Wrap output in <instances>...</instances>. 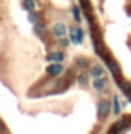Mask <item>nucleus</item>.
I'll return each instance as SVG.
<instances>
[{
	"label": "nucleus",
	"instance_id": "obj_2",
	"mask_svg": "<svg viewBox=\"0 0 131 134\" xmlns=\"http://www.w3.org/2000/svg\"><path fill=\"white\" fill-rule=\"evenodd\" d=\"M83 40V32L80 28H73L71 29V42L76 43V45H80Z\"/></svg>",
	"mask_w": 131,
	"mask_h": 134
},
{
	"label": "nucleus",
	"instance_id": "obj_11",
	"mask_svg": "<svg viewBox=\"0 0 131 134\" xmlns=\"http://www.w3.org/2000/svg\"><path fill=\"white\" fill-rule=\"evenodd\" d=\"M76 62H77V65L80 68H85V66H86V63H88V62H86V59H83V57H79Z\"/></svg>",
	"mask_w": 131,
	"mask_h": 134
},
{
	"label": "nucleus",
	"instance_id": "obj_5",
	"mask_svg": "<svg viewBox=\"0 0 131 134\" xmlns=\"http://www.w3.org/2000/svg\"><path fill=\"white\" fill-rule=\"evenodd\" d=\"M52 31H54V34H56L57 37H63L65 32H66V26L63 25V23H56Z\"/></svg>",
	"mask_w": 131,
	"mask_h": 134
},
{
	"label": "nucleus",
	"instance_id": "obj_6",
	"mask_svg": "<svg viewBox=\"0 0 131 134\" xmlns=\"http://www.w3.org/2000/svg\"><path fill=\"white\" fill-rule=\"evenodd\" d=\"M63 59H65V54L60 53V51H54V53H51L48 55V60L50 62H62Z\"/></svg>",
	"mask_w": 131,
	"mask_h": 134
},
{
	"label": "nucleus",
	"instance_id": "obj_15",
	"mask_svg": "<svg viewBox=\"0 0 131 134\" xmlns=\"http://www.w3.org/2000/svg\"><path fill=\"white\" fill-rule=\"evenodd\" d=\"M43 25H40V23H36V32H37V34H42V32H43Z\"/></svg>",
	"mask_w": 131,
	"mask_h": 134
},
{
	"label": "nucleus",
	"instance_id": "obj_9",
	"mask_svg": "<svg viewBox=\"0 0 131 134\" xmlns=\"http://www.w3.org/2000/svg\"><path fill=\"white\" fill-rule=\"evenodd\" d=\"M94 88H96V90H100V91L105 88V80L102 77H99V79L94 80Z\"/></svg>",
	"mask_w": 131,
	"mask_h": 134
},
{
	"label": "nucleus",
	"instance_id": "obj_8",
	"mask_svg": "<svg viewBox=\"0 0 131 134\" xmlns=\"http://www.w3.org/2000/svg\"><path fill=\"white\" fill-rule=\"evenodd\" d=\"M36 0H23V8L28 9V11H32L34 8H36Z\"/></svg>",
	"mask_w": 131,
	"mask_h": 134
},
{
	"label": "nucleus",
	"instance_id": "obj_16",
	"mask_svg": "<svg viewBox=\"0 0 131 134\" xmlns=\"http://www.w3.org/2000/svg\"><path fill=\"white\" fill-rule=\"evenodd\" d=\"M62 43H63V45L66 46V45H68V40H66V39H62Z\"/></svg>",
	"mask_w": 131,
	"mask_h": 134
},
{
	"label": "nucleus",
	"instance_id": "obj_4",
	"mask_svg": "<svg viewBox=\"0 0 131 134\" xmlns=\"http://www.w3.org/2000/svg\"><path fill=\"white\" fill-rule=\"evenodd\" d=\"M105 62H106V65H108V68L113 71V74H119V71H120V68H119V65L113 60V59H110L108 55L105 57Z\"/></svg>",
	"mask_w": 131,
	"mask_h": 134
},
{
	"label": "nucleus",
	"instance_id": "obj_10",
	"mask_svg": "<svg viewBox=\"0 0 131 134\" xmlns=\"http://www.w3.org/2000/svg\"><path fill=\"white\" fill-rule=\"evenodd\" d=\"M113 105H114V114H116V116H119V114H120V105H119V99H117V97H114Z\"/></svg>",
	"mask_w": 131,
	"mask_h": 134
},
{
	"label": "nucleus",
	"instance_id": "obj_7",
	"mask_svg": "<svg viewBox=\"0 0 131 134\" xmlns=\"http://www.w3.org/2000/svg\"><path fill=\"white\" fill-rule=\"evenodd\" d=\"M91 76L94 79H99V77H103V69L102 66H99V65H96V66H92L91 69Z\"/></svg>",
	"mask_w": 131,
	"mask_h": 134
},
{
	"label": "nucleus",
	"instance_id": "obj_13",
	"mask_svg": "<svg viewBox=\"0 0 131 134\" xmlns=\"http://www.w3.org/2000/svg\"><path fill=\"white\" fill-rule=\"evenodd\" d=\"M73 17L76 19V22H80V15H79V8L77 6L73 8Z\"/></svg>",
	"mask_w": 131,
	"mask_h": 134
},
{
	"label": "nucleus",
	"instance_id": "obj_1",
	"mask_svg": "<svg viewBox=\"0 0 131 134\" xmlns=\"http://www.w3.org/2000/svg\"><path fill=\"white\" fill-rule=\"evenodd\" d=\"M46 72H48L51 77H57L59 74L63 72V66L60 65V62H56V63H52V65H50V66L46 68Z\"/></svg>",
	"mask_w": 131,
	"mask_h": 134
},
{
	"label": "nucleus",
	"instance_id": "obj_12",
	"mask_svg": "<svg viewBox=\"0 0 131 134\" xmlns=\"http://www.w3.org/2000/svg\"><path fill=\"white\" fill-rule=\"evenodd\" d=\"M39 20H40L39 14H31V15H29V22H32V23H39Z\"/></svg>",
	"mask_w": 131,
	"mask_h": 134
},
{
	"label": "nucleus",
	"instance_id": "obj_14",
	"mask_svg": "<svg viewBox=\"0 0 131 134\" xmlns=\"http://www.w3.org/2000/svg\"><path fill=\"white\" fill-rule=\"evenodd\" d=\"M86 82H88V77H86V76H83V74L79 76V83H80V85H85Z\"/></svg>",
	"mask_w": 131,
	"mask_h": 134
},
{
	"label": "nucleus",
	"instance_id": "obj_3",
	"mask_svg": "<svg viewBox=\"0 0 131 134\" xmlns=\"http://www.w3.org/2000/svg\"><path fill=\"white\" fill-rule=\"evenodd\" d=\"M110 109H111L110 102H108V100H102V102L99 103V109H97V113H99L100 117H106V116L110 114Z\"/></svg>",
	"mask_w": 131,
	"mask_h": 134
}]
</instances>
